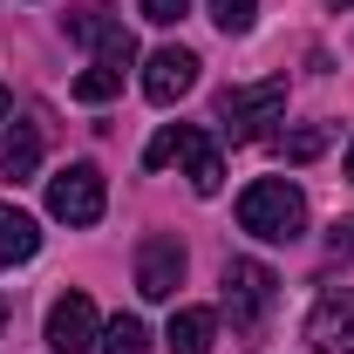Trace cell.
I'll use <instances>...</instances> for the list:
<instances>
[{
  "label": "cell",
  "mask_w": 354,
  "mask_h": 354,
  "mask_svg": "<svg viewBox=\"0 0 354 354\" xmlns=\"http://www.w3.org/2000/svg\"><path fill=\"white\" fill-rule=\"evenodd\" d=\"M239 232H252L266 245H293V239L307 232V198H300V184H286V177L245 184V191H239Z\"/></svg>",
  "instance_id": "cell-1"
},
{
  "label": "cell",
  "mask_w": 354,
  "mask_h": 354,
  "mask_svg": "<svg viewBox=\"0 0 354 354\" xmlns=\"http://www.w3.org/2000/svg\"><path fill=\"white\" fill-rule=\"evenodd\" d=\"M143 164H150V171H164V164H184V177H191V191H198V198H218V184H225L218 143L198 130V123H164V130L150 136Z\"/></svg>",
  "instance_id": "cell-2"
},
{
  "label": "cell",
  "mask_w": 354,
  "mask_h": 354,
  "mask_svg": "<svg viewBox=\"0 0 354 354\" xmlns=\"http://www.w3.org/2000/svg\"><path fill=\"white\" fill-rule=\"evenodd\" d=\"M279 109H286V82H279V75H266V82H232V88H218V136L259 143V136L279 123Z\"/></svg>",
  "instance_id": "cell-3"
},
{
  "label": "cell",
  "mask_w": 354,
  "mask_h": 354,
  "mask_svg": "<svg viewBox=\"0 0 354 354\" xmlns=\"http://www.w3.org/2000/svg\"><path fill=\"white\" fill-rule=\"evenodd\" d=\"M218 286H225L232 334H259L266 313H272V300H279V279H272V266H259V259H225Z\"/></svg>",
  "instance_id": "cell-4"
},
{
  "label": "cell",
  "mask_w": 354,
  "mask_h": 354,
  "mask_svg": "<svg viewBox=\"0 0 354 354\" xmlns=\"http://www.w3.org/2000/svg\"><path fill=\"white\" fill-rule=\"evenodd\" d=\"M48 212L62 225H102V212H109V184H102V171L95 164H68V171L48 177Z\"/></svg>",
  "instance_id": "cell-5"
},
{
  "label": "cell",
  "mask_w": 354,
  "mask_h": 354,
  "mask_svg": "<svg viewBox=\"0 0 354 354\" xmlns=\"http://www.w3.org/2000/svg\"><path fill=\"white\" fill-rule=\"evenodd\" d=\"M102 341V320H95V300L88 293H62L48 307V348L55 354H88Z\"/></svg>",
  "instance_id": "cell-6"
},
{
  "label": "cell",
  "mask_w": 354,
  "mask_h": 354,
  "mask_svg": "<svg viewBox=\"0 0 354 354\" xmlns=\"http://www.w3.org/2000/svg\"><path fill=\"white\" fill-rule=\"evenodd\" d=\"M68 35L95 48V62H102V68H130V62H136L130 28H123L109 7H82V14H68Z\"/></svg>",
  "instance_id": "cell-7"
},
{
  "label": "cell",
  "mask_w": 354,
  "mask_h": 354,
  "mask_svg": "<svg viewBox=\"0 0 354 354\" xmlns=\"http://www.w3.org/2000/svg\"><path fill=\"white\" fill-rule=\"evenodd\" d=\"M307 341H313V354H354V286H334V293L313 300Z\"/></svg>",
  "instance_id": "cell-8"
},
{
  "label": "cell",
  "mask_w": 354,
  "mask_h": 354,
  "mask_svg": "<svg viewBox=\"0 0 354 354\" xmlns=\"http://www.w3.org/2000/svg\"><path fill=\"white\" fill-rule=\"evenodd\" d=\"M177 286H184V245L164 239V232L143 239V245H136V293H143V300H171Z\"/></svg>",
  "instance_id": "cell-9"
},
{
  "label": "cell",
  "mask_w": 354,
  "mask_h": 354,
  "mask_svg": "<svg viewBox=\"0 0 354 354\" xmlns=\"http://www.w3.org/2000/svg\"><path fill=\"white\" fill-rule=\"evenodd\" d=\"M198 88V55L191 48H157L150 62H143V95L157 102V109H171L177 95H191Z\"/></svg>",
  "instance_id": "cell-10"
},
{
  "label": "cell",
  "mask_w": 354,
  "mask_h": 354,
  "mask_svg": "<svg viewBox=\"0 0 354 354\" xmlns=\"http://www.w3.org/2000/svg\"><path fill=\"white\" fill-rule=\"evenodd\" d=\"M212 341H218V313L212 307H177L171 313V334H164L171 354H212Z\"/></svg>",
  "instance_id": "cell-11"
},
{
  "label": "cell",
  "mask_w": 354,
  "mask_h": 354,
  "mask_svg": "<svg viewBox=\"0 0 354 354\" xmlns=\"http://www.w3.org/2000/svg\"><path fill=\"white\" fill-rule=\"evenodd\" d=\"M35 252H41V225L21 205H0V266H28Z\"/></svg>",
  "instance_id": "cell-12"
},
{
  "label": "cell",
  "mask_w": 354,
  "mask_h": 354,
  "mask_svg": "<svg viewBox=\"0 0 354 354\" xmlns=\"http://www.w3.org/2000/svg\"><path fill=\"white\" fill-rule=\"evenodd\" d=\"M41 164V123H7L0 136V177H35Z\"/></svg>",
  "instance_id": "cell-13"
},
{
  "label": "cell",
  "mask_w": 354,
  "mask_h": 354,
  "mask_svg": "<svg viewBox=\"0 0 354 354\" xmlns=\"http://www.w3.org/2000/svg\"><path fill=\"white\" fill-rule=\"evenodd\" d=\"M102 354H150V327L136 320V313H116L109 327H102V341H95Z\"/></svg>",
  "instance_id": "cell-14"
},
{
  "label": "cell",
  "mask_w": 354,
  "mask_h": 354,
  "mask_svg": "<svg viewBox=\"0 0 354 354\" xmlns=\"http://www.w3.org/2000/svg\"><path fill=\"white\" fill-rule=\"evenodd\" d=\"M116 88H123V68H102V62H95V68L75 75V102H109Z\"/></svg>",
  "instance_id": "cell-15"
},
{
  "label": "cell",
  "mask_w": 354,
  "mask_h": 354,
  "mask_svg": "<svg viewBox=\"0 0 354 354\" xmlns=\"http://www.w3.org/2000/svg\"><path fill=\"white\" fill-rule=\"evenodd\" d=\"M320 150H327V130H320V123H307V130H286V136H279V157H286V164H313Z\"/></svg>",
  "instance_id": "cell-16"
},
{
  "label": "cell",
  "mask_w": 354,
  "mask_h": 354,
  "mask_svg": "<svg viewBox=\"0 0 354 354\" xmlns=\"http://www.w3.org/2000/svg\"><path fill=\"white\" fill-rule=\"evenodd\" d=\"M252 14H259V0H212V21H218L225 35H245Z\"/></svg>",
  "instance_id": "cell-17"
},
{
  "label": "cell",
  "mask_w": 354,
  "mask_h": 354,
  "mask_svg": "<svg viewBox=\"0 0 354 354\" xmlns=\"http://www.w3.org/2000/svg\"><path fill=\"white\" fill-rule=\"evenodd\" d=\"M143 7V21H157V28H177L184 14H191V0H136Z\"/></svg>",
  "instance_id": "cell-18"
},
{
  "label": "cell",
  "mask_w": 354,
  "mask_h": 354,
  "mask_svg": "<svg viewBox=\"0 0 354 354\" xmlns=\"http://www.w3.org/2000/svg\"><path fill=\"white\" fill-rule=\"evenodd\" d=\"M327 245H334V252H348V259H354V212H348V218H334V232H327Z\"/></svg>",
  "instance_id": "cell-19"
},
{
  "label": "cell",
  "mask_w": 354,
  "mask_h": 354,
  "mask_svg": "<svg viewBox=\"0 0 354 354\" xmlns=\"http://www.w3.org/2000/svg\"><path fill=\"white\" fill-rule=\"evenodd\" d=\"M7 109H14V95H7V82H0V123H7Z\"/></svg>",
  "instance_id": "cell-20"
},
{
  "label": "cell",
  "mask_w": 354,
  "mask_h": 354,
  "mask_svg": "<svg viewBox=\"0 0 354 354\" xmlns=\"http://www.w3.org/2000/svg\"><path fill=\"white\" fill-rule=\"evenodd\" d=\"M7 313H14V307H7V293H0V327H7Z\"/></svg>",
  "instance_id": "cell-21"
},
{
  "label": "cell",
  "mask_w": 354,
  "mask_h": 354,
  "mask_svg": "<svg viewBox=\"0 0 354 354\" xmlns=\"http://www.w3.org/2000/svg\"><path fill=\"white\" fill-rule=\"evenodd\" d=\"M348 177H354V143H348Z\"/></svg>",
  "instance_id": "cell-22"
},
{
  "label": "cell",
  "mask_w": 354,
  "mask_h": 354,
  "mask_svg": "<svg viewBox=\"0 0 354 354\" xmlns=\"http://www.w3.org/2000/svg\"><path fill=\"white\" fill-rule=\"evenodd\" d=\"M334 7H354V0H334Z\"/></svg>",
  "instance_id": "cell-23"
}]
</instances>
